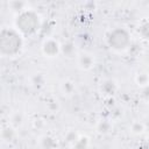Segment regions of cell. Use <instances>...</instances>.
Masks as SVG:
<instances>
[{"label":"cell","mask_w":149,"mask_h":149,"mask_svg":"<svg viewBox=\"0 0 149 149\" xmlns=\"http://www.w3.org/2000/svg\"><path fill=\"white\" fill-rule=\"evenodd\" d=\"M36 22H37V17L33 13H24L20 16L17 24L20 26V29L28 33V31H31L35 29Z\"/></svg>","instance_id":"cell-2"},{"label":"cell","mask_w":149,"mask_h":149,"mask_svg":"<svg viewBox=\"0 0 149 149\" xmlns=\"http://www.w3.org/2000/svg\"><path fill=\"white\" fill-rule=\"evenodd\" d=\"M20 48V38L12 30H3L0 34V50L3 54H10Z\"/></svg>","instance_id":"cell-1"}]
</instances>
